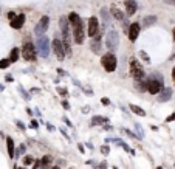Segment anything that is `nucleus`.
Segmentation results:
<instances>
[{"label":"nucleus","mask_w":175,"mask_h":169,"mask_svg":"<svg viewBox=\"0 0 175 169\" xmlns=\"http://www.w3.org/2000/svg\"><path fill=\"white\" fill-rule=\"evenodd\" d=\"M157 169H164V168H157Z\"/></svg>","instance_id":"obj_39"},{"label":"nucleus","mask_w":175,"mask_h":169,"mask_svg":"<svg viewBox=\"0 0 175 169\" xmlns=\"http://www.w3.org/2000/svg\"><path fill=\"white\" fill-rule=\"evenodd\" d=\"M33 161H34V158H33L31 155H25V157H23V164H25V166H28V164H31Z\"/></svg>","instance_id":"obj_25"},{"label":"nucleus","mask_w":175,"mask_h":169,"mask_svg":"<svg viewBox=\"0 0 175 169\" xmlns=\"http://www.w3.org/2000/svg\"><path fill=\"white\" fill-rule=\"evenodd\" d=\"M124 6H125V14L127 16H133L136 13V0H125Z\"/></svg>","instance_id":"obj_15"},{"label":"nucleus","mask_w":175,"mask_h":169,"mask_svg":"<svg viewBox=\"0 0 175 169\" xmlns=\"http://www.w3.org/2000/svg\"><path fill=\"white\" fill-rule=\"evenodd\" d=\"M167 123H170V121H175V113H172L170 116H167V120H166Z\"/></svg>","instance_id":"obj_31"},{"label":"nucleus","mask_w":175,"mask_h":169,"mask_svg":"<svg viewBox=\"0 0 175 169\" xmlns=\"http://www.w3.org/2000/svg\"><path fill=\"white\" fill-rule=\"evenodd\" d=\"M42 166V161H39V160H36L33 163V169H37V168H40Z\"/></svg>","instance_id":"obj_28"},{"label":"nucleus","mask_w":175,"mask_h":169,"mask_svg":"<svg viewBox=\"0 0 175 169\" xmlns=\"http://www.w3.org/2000/svg\"><path fill=\"white\" fill-rule=\"evenodd\" d=\"M163 89H164V79H163V75L154 73V75L147 79V92H149L150 95H158Z\"/></svg>","instance_id":"obj_2"},{"label":"nucleus","mask_w":175,"mask_h":169,"mask_svg":"<svg viewBox=\"0 0 175 169\" xmlns=\"http://www.w3.org/2000/svg\"><path fill=\"white\" fill-rule=\"evenodd\" d=\"M130 75L135 81H139V79H144L146 78V73H144V68L143 65L138 62V59L132 57L130 59Z\"/></svg>","instance_id":"obj_7"},{"label":"nucleus","mask_w":175,"mask_h":169,"mask_svg":"<svg viewBox=\"0 0 175 169\" xmlns=\"http://www.w3.org/2000/svg\"><path fill=\"white\" fill-rule=\"evenodd\" d=\"M51 48H53V51H54V55L56 57H58L59 61H64L65 59V56H67V51H65V45H64V42L60 40V39H53L51 42Z\"/></svg>","instance_id":"obj_8"},{"label":"nucleus","mask_w":175,"mask_h":169,"mask_svg":"<svg viewBox=\"0 0 175 169\" xmlns=\"http://www.w3.org/2000/svg\"><path fill=\"white\" fill-rule=\"evenodd\" d=\"M101 65L104 67V70L107 73H113V71H115L116 67H118V59H116L115 53L109 51V53H105V55H102Z\"/></svg>","instance_id":"obj_3"},{"label":"nucleus","mask_w":175,"mask_h":169,"mask_svg":"<svg viewBox=\"0 0 175 169\" xmlns=\"http://www.w3.org/2000/svg\"><path fill=\"white\" fill-rule=\"evenodd\" d=\"M101 152L104 154V155H107L109 154V146H102V149H101Z\"/></svg>","instance_id":"obj_30"},{"label":"nucleus","mask_w":175,"mask_h":169,"mask_svg":"<svg viewBox=\"0 0 175 169\" xmlns=\"http://www.w3.org/2000/svg\"><path fill=\"white\" fill-rule=\"evenodd\" d=\"M6 147H8V155H9V158H14V155H16V151H14V141H13V138H11V137L6 138Z\"/></svg>","instance_id":"obj_16"},{"label":"nucleus","mask_w":175,"mask_h":169,"mask_svg":"<svg viewBox=\"0 0 175 169\" xmlns=\"http://www.w3.org/2000/svg\"><path fill=\"white\" fill-rule=\"evenodd\" d=\"M9 64H11L9 59H2V61H0V68H2V70H5V68L9 67Z\"/></svg>","instance_id":"obj_23"},{"label":"nucleus","mask_w":175,"mask_h":169,"mask_svg":"<svg viewBox=\"0 0 175 169\" xmlns=\"http://www.w3.org/2000/svg\"><path fill=\"white\" fill-rule=\"evenodd\" d=\"M101 101H102V104H104V106H109V104H110V101H109L107 98H102Z\"/></svg>","instance_id":"obj_32"},{"label":"nucleus","mask_w":175,"mask_h":169,"mask_svg":"<svg viewBox=\"0 0 175 169\" xmlns=\"http://www.w3.org/2000/svg\"><path fill=\"white\" fill-rule=\"evenodd\" d=\"M16 16H17V14H16V13H14V11H11V13H8V19H9V22H11V20H13V19H14V17H16Z\"/></svg>","instance_id":"obj_29"},{"label":"nucleus","mask_w":175,"mask_h":169,"mask_svg":"<svg viewBox=\"0 0 175 169\" xmlns=\"http://www.w3.org/2000/svg\"><path fill=\"white\" fill-rule=\"evenodd\" d=\"M138 56L141 57V59H143V61H144V62H146V64H150V57L147 56V55H146V53H144V51H139V53H138Z\"/></svg>","instance_id":"obj_24"},{"label":"nucleus","mask_w":175,"mask_h":169,"mask_svg":"<svg viewBox=\"0 0 175 169\" xmlns=\"http://www.w3.org/2000/svg\"><path fill=\"white\" fill-rule=\"evenodd\" d=\"M98 33H99V20H98V17L92 16L89 19V24H87V36L95 37Z\"/></svg>","instance_id":"obj_10"},{"label":"nucleus","mask_w":175,"mask_h":169,"mask_svg":"<svg viewBox=\"0 0 175 169\" xmlns=\"http://www.w3.org/2000/svg\"><path fill=\"white\" fill-rule=\"evenodd\" d=\"M23 24H25V14L22 13V14H17L16 17L11 20V28H14V30H20L22 26H23Z\"/></svg>","instance_id":"obj_13"},{"label":"nucleus","mask_w":175,"mask_h":169,"mask_svg":"<svg viewBox=\"0 0 175 169\" xmlns=\"http://www.w3.org/2000/svg\"><path fill=\"white\" fill-rule=\"evenodd\" d=\"M110 14H112L116 20H124V13L121 9H118V8H112L110 9Z\"/></svg>","instance_id":"obj_18"},{"label":"nucleus","mask_w":175,"mask_h":169,"mask_svg":"<svg viewBox=\"0 0 175 169\" xmlns=\"http://www.w3.org/2000/svg\"><path fill=\"white\" fill-rule=\"evenodd\" d=\"M172 79H174V84H175V67L172 68Z\"/></svg>","instance_id":"obj_34"},{"label":"nucleus","mask_w":175,"mask_h":169,"mask_svg":"<svg viewBox=\"0 0 175 169\" xmlns=\"http://www.w3.org/2000/svg\"><path fill=\"white\" fill-rule=\"evenodd\" d=\"M139 24L138 22H133V24H130V26H129V40L130 42H135L136 39H138V34H139Z\"/></svg>","instance_id":"obj_11"},{"label":"nucleus","mask_w":175,"mask_h":169,"mask_svg":"<svg viewBox=\"0 0 175 169\" xmlns=\"http://www.w3.org/2000/svg\"><path fill=\"white\" fill-rule=\"evenodd\" d=\"M90 48H92V51L95 55H99L101 53V34L98 33L95 37H92V42H90Z\"/></svg>","instance_id":"obj_12"},{"label":"nucleus","mask_w":175,"mask_h":169,"mask_svg":"<svg viewBox=\"0 0 175 169\" xmlns=\"http://www.w3.org/2000/svg\"><path fill=\"white\" fill-rule=\"evenodd\" d=\"M19 56H20V50H19V48H13V50H11V53H9V61H11V62H17Z\"/></svg>","instance_id":"obj_19"},{"label":"nucleus","mask_w":175,"mask_h":169,"mask_svg":"<svg viewBox=\"0 0 175 169\" xmlns=\"http://www.w3.org/2000/svg\"><path fill=\"white\" fill-rule=\"evenodd\" d=\"M170 98H172V89H170V87H164V89L158 93V101L160 102H167Z\"/></svg>","instance_id":"obj_14"},{"label":"nucleus","mask_w":175,"mask_h":169,"mask_svg":"<svg viewBox=\"0 0 175 169\" xmlns=\"http://www.w3.org/2000/svg\"><path fill=\"white\" fill-rule=\"evenodd\" d=\"M105 45H107L109 51H116L118 45H119V34H118L115 30H109L107 36H105Z\"/></svg>","instance_id":"obj_6"},{"label":"nucleus","mask_w":175,"mask_h":169,"mask_svg":"<svg viewBox=\"0 0 175 169\" xmlns=\"http://www.w3.org/2000/svg\"><path fill=\"white\" fill-rule=\"evenodd\" d=\"M68 20H70V25H71V34H73L74 44H78V45L84 44V39H85V30H84L82 19L79 17V14L70 13L68 14Z\"/></svg>","instance_id":"obj_1"},{"label":"nucleus","mask_w":175,"mask_h":169,"mask_svg":"<svg viewBox=\"0 0 175 169\" xmlns=\"http://www.w3.org/2000/svg\"><path fill=\"white\" fill-rule=\"evenodd\" d=\"M166 3H169V5H174L175 6V0H164Z\"/></svg>","instance_id":"obj_33"},{"label":"nucleus","mask_w":175,"mask_h":169,"mask_svg":"<svg viewBox=\"0 0 175 169\" xmlns=\"http://www.w3.org/2000/svg\"><path fill=\"white\" fill-rule=\"evenodd\" d=\"M19 169H25V168H19Z\"/></svg>","instance_id":"obj_40"},{"label":"nucleus","mask_w":175,"mask_h":169,"mask_svg":"<svg viewBox=\"0 0 175 169\" xmlns=\"http://www.w3.org/2000/svg\"><path fill=\"white\" fill-rule=\"evenodd\" d=\"M129 107H130V110H132V112H133V113L139 115V116H146V112H144V110H143L139 106H136V104H130Z\"/></svg>","instance_id":"obj_20"},{"label":"nucleus","mask_w":175,"mask_h":169,"mask_svg":"<svg viewBox=\"0 0 175 169\" xmlns=\"http://www.w3.org/2000/svg\"><path fill=\"white\" fill-rule=\"evenodd\" d=\"M101 14H102V19H104V26H109V25H110V20H109V11L105 9V8H102Z\"/></svg>","instance_id":"obj_21"},{"label":"nucleus","mask_w":175,"mask_h":169,"mask_svg":"<svg viewBox=\"0 0 175 169\" xmlns=\"http://www.w3.org/2000/svg\"><path fill=\"white\" fill-rule=\"evenodd\" d=\"M48 26H50V17H48V16H42L40 20L37 22V25L34 26V34H36V37L44 36V34L47 33Z\"/></svg>","instance_id":"obj_9"},{"label":"nucleus","mask_w":175,"mask_h":169,"mask_svg":"<svg viewBox=\"0 0 175 169\" xmlns=\"http://www.w3.org/2000/svg\"><path fill=\"white\" fill-rule=\"evenodd\" d=\"M51 161H53L51 155H45L44 158H42V168H44V169H47L48 164H51Z\"/></svg>","instance_id":"obj_22"},{"label":"nucleus","mask_w":175,"mask_h":169,"mask_svg":"<svg viewBox=\"0 0 175 169\" xmlns=\"http://www.w3.org/2000/svg\"><path fill=\"white\" fill-rule=\"evenodd\" d=\"M172 36H174V42H175V28H174V31H172Z\"/></svg>","instance_id":"obj_37"},{"label":"nucleus","mask_w":175,"mask_h":169,"mask_svg":"<svg viewBox=\"0 0 175 169\" xmlns=\"http://www.w3.org/2000/svg\"><path fill=\"white\" fill-rule=\"evenodd\" d=\"M155 20H157V17L150 16V17H146V19H144V24H146V25H152V22H155Z\"/></svg>","instance_id":"obj_27"},{"label":"nucleus","mask_w":175,"mask_h":169,"mask_svg":"<svg viewBox=\"0 0 175 169\" xmlns=\"http://www.w3.org/2000/svg\"><path fill=\"white\" fill-rule=\"evenodd\" d=\"M78 147H79V151H81V152H84V146L82 144H78Z\"/></svg>","instance_id":"obj_36"},{"label":"nucleus","mask_w":175,"mask_h":169,"mask_svg":"<svg viewBox=\"0 0 175 169\" xmlns=\"http://www.w3.org/2000/svg\"><path fill=\"white\" fill-rule=\"evenodd\" d=\"M135 89L138 92H147V79L135 81Z\"/></svg>","instance_id":"obj_17"},{"label":"nucleus","mask_w":175,"mask_h":169,"mask_svg":"<svg viewBox=\"0 0 175 169\" xmlns=\"http://www.w3.org/2000/svg\"><path fill=\"white\" fill-rule=\"evenodd\" d=\"M92 121H93V124H102V123L105 121V118H102V116H95Z\"/></svg>","instance_id":"obj_26"},{"label":"nucleus","mask_w":175,"mask_h":169,"mask_svg":"<svg viewBox=\"0 0 175 169\" xmlns=\"http://www.w3.org/2000/svg\"><path fill=\"white\" fill-rule=\"evenodd\" d=\"M22 56H23V59L28 61V62H34V61H36L37 48H36V45H34L31 40L23 42V47H22Z\"/></svg>","instance_id":"obj_4"},{"label":"nucleus","mask_w":175,"mask_h":169,"mask_svg":"<svg viewBox=\"0 0 175 169\" xmlns=\"http://www.w3.org/2000/svg\"><path fill=\"white\" fill-rule=\"evenodd\" d=\"M53 169H59V166H54V168H53Z\"/></svg>","instance_id":"obj_38"},{"label":"nucleus","mask_w":175,"mask_h":169,"mask_svg":"<svg viewBox=\"0 0 175 169\" xmlns=\"http://www.w3.org/2000/svg\"><path fill=\"white\" fill-rule=\"evenodd\" d=\"M31 123H33V124H31L33 127H37V121H36V120H34V121H31Z\"/></svg>","instance_id":"obj_35"},{"label":"nucleus","mask_w":175,"mask_h":169,"mask_svg":"<svg viewBox=\"0 0 175 169\" xmlns=\"http://www.w3.org/2000/svg\"><path fill=\"white\" fill-rule=\"evenodd\" d=\"M36 48H37V55L42 57H48L50 55V40L47 36H39L36 42Z\"/></svg>","instance_id":"obj_5"}]
</instances>
